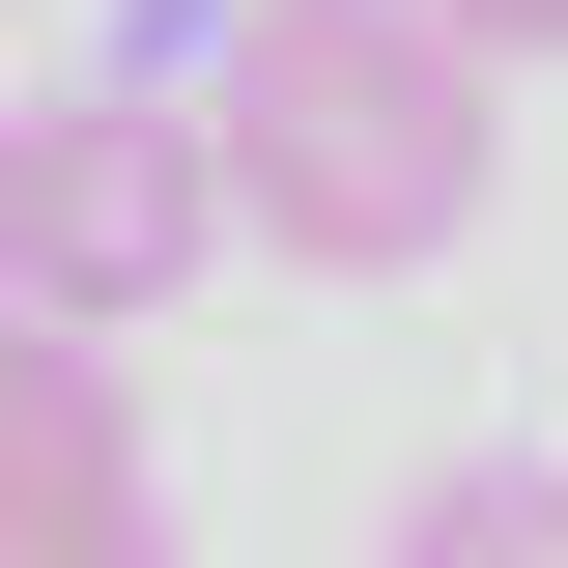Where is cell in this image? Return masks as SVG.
Segmentation results:
<instances>
[{"instance_id": "1", "label": "cell", "mask_w": 568, "mask_h": 568, "mask_svg": "<svg viewBox=\"0 0 568 568\" xmlns=\"http://www.w3.org/2000/svg\"><path fill=\"white\" fill-rule=\"evenodd\" d=\"M484 29L455 0H227V58H200V142H227V227L313 284H426L455 227H484L511 114H484Z\"/></svg>"}, {"instance_id": "2", "label": "cell", "mask_w": 568, "mask_h": 568, "mask_svg": "<svg viewBox=\"0 0 568 568\" xmlns=\"http://www.w3.org/2000/svg\"><path fill=\"white\" fill-rule=\"evenodd\" d=\"M227 256V142L171 114V85H58V114H0V284L29 313H171V284Z\"/></svg>"}, {"instance_id": "3", "label": "cell", "mask_w": 568, "mask_h": 568, "mask_svg": "<svg viewBox=\"0 0 568 568\" xmlns=\"http://www.w3.org/2000/svg\"><path fill=\"white\" fill-rule=\"evenodd\" d=\"M142 511H171V455H142L114 313H29L0 284V568H142Z\"/></svg>"}, {"instance_id": "4", "label": "cell", "mask_w": 568, "mask_h": 568, "mask_svg": "<svg viewBox=\"0 0 568 568\" xmlns=\"http://www.w3.org/2000/svg\"><path fill=\"white\" fill-rule=\"evenodd\" d=\"M398 540H455V568H540V540H568V484H540V455H455Z\"/></svg>"}, {"instance_id": "5", "label": "cell", "mask_w": 568, "mask_h": 568, "mask_svg": "<svg viewBox=\"0 0 568 568\" xmlns=\"http://www.w3.org/2000/svg\"><path fill=\"white\" fill-rule=\"evenodd\" d=\"M455 29H484V58H568V0H455Z\"/></svg>"}]
</instances>
